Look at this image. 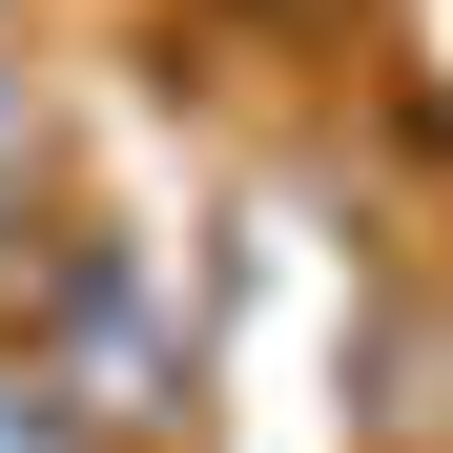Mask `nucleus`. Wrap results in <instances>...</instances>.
Segmentation results:
<instances>
[{"mask_svg":"<svg viewBox=\"0 0 453 453\" xmlns=\"http://www.w3.org/2000/svg\"><path fill=\"white\" fill-rule=\"evenodd\" d=\"M350 433H371V453H453V268L350 330Z\"/></svg>","mask_w":453,"mask_h":453,"instance_id":"obj_1","label":"nucleus"},{"mask_svg":"<svg viewBox=\"0 0 453 453\" xmlns=\"http://www.w3.org/2000/svg\"><path fill=\"white\" fill-rule=\"evenodd\" d=\"M0 453H104V412L62 392V371H0Z\"/></svg>","mask_w":453,"mask_h":453,"instance_id":"obj_2","label":"nucleus"},{"mask_svg":"<svg viewBox=\"0 0 453 453\" xmlns=\"http://www.w3.org/2000/svg\"><path fill=\"white\" fill-rule=\"evenodd\" d=\"M0 144H21V21H0Z\"/></svg>","mask_w":453,"mask_h":453,"instance_id":"obj_3","label":"nucleus"}]
</instances>
